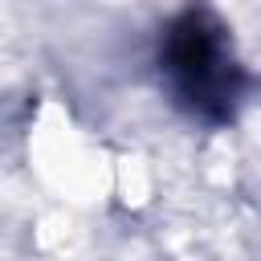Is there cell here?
<instances>
[{
  "instance_id": "1",
  "label": "cell",
  "mask_w": 261,
  "mask_h": 261,
  "mask_svg": "<svg viewBox=\"0 0 261 261\" xmlns=\"http://www.w3.org/2000/svg\"><path fill=\"white\" fill-rule=\"evenodd\" d=\"M159 73L171 102L204 122H228L245 94V69L232 53L228 29L204 8H188L167 24Z\"/></svg>"
}]
</instances>
